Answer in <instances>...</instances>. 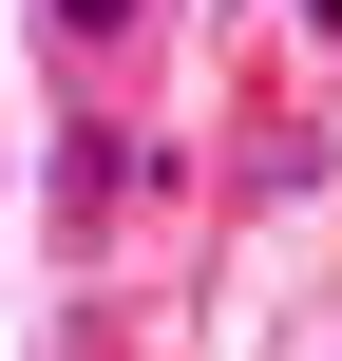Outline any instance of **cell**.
I'll return each instance as SVG.
<instances>
[{"mask_svg":"<svg viewBox=\"0 0 342 361\" xmlns=\"http://www.w3.org/2000/svg\"><path fill=\"white\" fill-rule=\"evenodd\" d=\"M38 19H57V38H76V57H114V38H133V19H152V0H38Z\"/></svg>","mask_w":342,"mask_h":361,"instance_id":"obj_1","label":"cell"},{"mask_svg":"<svg viewBox=\"0 0 342 361\" xmlns=\"http://www.w3.org/2000/svg\"><path fill=\"white\" fill-rule=\"evenodd\" d=\"M305 19H324V38H342V0H305Z\"/></svg>","mask_w":342,"mask_h":361,"instance_id":"obj_2","label":"cell"}]
</instances>
